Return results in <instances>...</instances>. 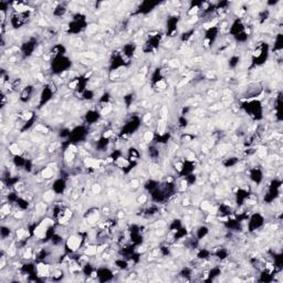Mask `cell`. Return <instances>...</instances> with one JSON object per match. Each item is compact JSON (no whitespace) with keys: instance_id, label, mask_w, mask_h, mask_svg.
Here are the masks:
<instances>
[{"instance_id":"1","label":"cell","mask_w":283,"mask_h":283,"mask_svg":"<svg viewBox=\"0 0 283 283\" xmlns=\"http://www.w3.org/2000/svg\"><path fill=\"white\" fill-rule=\"evenodd\" d=\"M80 244H81V239L79 237H75V236H72L69 238L68 240V247L71 249L72 251H75L80 248Z\"/></svg>"},{"instance_id":"2","label":"cell","mask_w":283,"mask_h":283,"mask_svg":"<svg viewBox=\"0 0 283 283\" xmlns=\"http://www.w3.org/2000/svg\"><path fill=\"white\" fill-rule=\"evenodd\" d=\"M38 269V273L39 275H48L49 274V271H50V268L47 264H39L37 267Z\"/></svg>"},{"instance_id":"3","label":"cell","mask_w":283,"mask_h":283,"mask_svg":"<svg viewBox=\"0 0 283 283\" xmlns=\"http://www.w3.org/2000/svg\"><path fill=\"white\" fill-rule=\"evenodd\" d=\"M53 176V170L52 168H50V167H47V168H44L42 170V177L45 179L48 178H51V177Z\"/></svg>"},{"instance_id":"4","label":"cell","mask_w":283,"mask_h":283,"mask_svg":"<svg viewBox=\"0 0 283 283\" xmlns=\"http://www.w3.org/2000/svg\"><path fill=\"white\" fill-rule=\"evenodd\" d=\"M97 248L96 247H93V246H91V247H87V248L85 249V253L86 254H89V256H94V254H96L97 253Z\"/></svg>"},{"instance_id":"5","label":"cell","mask_w":283,"mask_h":283,"mask_svg":"<svg viewBox=\"0 0 283 283\" xmlns=\"http://www.w3.org/2000/svg\"><path fill=\"white\" fill-rule=\"evenodd\" d=\"M10 150H11V153L13 154V155H19L20 154V148L19 146L17 145V144H12V145H10Z\"/></svg>"},{"instance_id":"6","label":"cell","mask_w":283,"mask_h":283,"mask_svg":"<svg viewBox=\"0 0 283 283\" xmlns=\"http://www.w3.org/2000/svg\"><path fill=\"white\" fill-rule=\"evenodd\" d=\"M53 197H54L53 191H47L44 195H43V199H44L45 201H51V200L53 199Z\"/></svg>"},{"instance_id":"7","label":"cell","mask_w":283,"mask_h":283,"mask_svg":"<svg viewBox=\"0 0 283 283\" xmlns=\"http://www.w3.org/2000/svg\"><path fill=\"white\" fill-rule=\"evenodd\" d=\"M35 210H37L38 213H43L45 211V205L42 204V202H40V204H38L35 206Z\"/></svg>"},{"instance_id":"8","label":"cell","mask_w":283,"mask_h":283,"mask_svg":"<svg viewBox=\"0 0 283 283\" xmlns=\"http://www.w3.org/2000/svg\"><path fill=\"white\" fill-rule=\"evenodd\" d=\"M151 140H153V133H151V132H146L145 134H144V141H145L146 143L150 142Z\"/></svg>"},{"instance_id":"9","label":"cell","mask_w":283,"mask_h":283,"mask_svg":"<svg viewBox=\"0 0 283 283\" xmlns=\"http://www.w3.org/2000/svg\"><path fill=\"white\" fill-rule=\"evenodd\" d=\"M25 235H27V232H25L24 229H19V230L17 231V238H18V240L22 239V237H24Z\"/></svg>"},{"instance_id":"10","label":"cell","mask_w":283,"mask_h":283,"mask_svg":"<svg viewBox=\"0 0 283 283\" xmlns=\"http://www.w3.org/2000/svg\"><path fill=\"white\" fill-rule=\"evenodd\" d=\"M10 211V206L9 205H3L1 208V213L2 215H8Z\"/></svg>"},{"instance_id":"11","label":"cell","mask_w":283,"mask_h":283,"mask_svg":"<svg viewBox=\"0 0 283 283\" xmlns=\"http://www.w3.org/2000/svg\"><path fill=\"white\" fill-rule=\"evenodd\" d=\"M100 190H101V187H100V185L95 184L92 186V191L94 192V194H97V192H100Z\"/></svg>"},{"instance_id":"12","label":"cell","mask_w":283,"mask_h":283,"mask_svg":"<svg viewBox=\"0 0 283 283\" xmlns=\"http://www.w3.org/2000/svg\"><path fill=\"white\" fill-rule=\"evenodd\" d=\"M23 257H24V258H25V259H30V258H31V257H32V253H31V250H30V249H28V250H27V251H25V252H24V254H23Z\"/></svg>"},{"instance_id":"13","label":"cell","mask_w":283,"mask_h":283,"mask_svg":"<svg viewBox=\"0 0 283 283\" xmlns=\"http://www.w3.org/2000/svg\"><path fill=\"white\" fill-rule=\"evenodd\" d=\"M138 184H140V182H138L137 179H133V180L131 181V185H132L133 188H137V187H138Z\"/></svg>"},{"instance_id":"14","label":"cell","mask_w":283,"mask_h":283,"mask_svg":"<svg viewBox=\"0 0 283 283\" xmlns=\"http://www.w3.org/2000/svg\"><path fill=\"white\" fill-rule=\"evenodd\" d=\"M96 30H97V27H96V25H94V24L90 25V27L87 28V31H89V32H94V31H96Z\"/></svg>"},{"instance_id":"15","label":"cell","mask_w":283,"mask_h":283,"mask_svg":"<svg viewBox=\"0 0 283 283\" xmlns=\"http://www.w3.org/2000/svg\"><path fill=\"white\" fill-rule=\"evenodd\" d=\"M157 86H158L160 90H165V89H166V84L164 83V82H161V81L157 83Z\"/></svg>"},{"instance_id":"16","label":"cell","mask_w":283,"mask_h":283,"mask_svg":"<svg viewBox=\"0 0 283 283\" xmlns=\"http://www.w3.org/2000/svg\"><path fill=\"white\" fill-rule=\"evenodd\" d=\"M146 199H147V197H146L145 195H142V196L140 197V199H138V201H140L141 204H144V202L146 201Z\"/></svg>"},{"instance_id":"17","label":"cell","mask_w":283,"mask_h":283,"mask_svg":"<svg viewBox=\"0 0 283 283\" xmlns=\"http://www.w3.org/2000/svg\"><path fill=\"white\" fill-rule=\"evenodd\" d=\"M14 216H16V218H21L22 216H23V213H22V212H17Z\"/></svg>"}]
</instances>
